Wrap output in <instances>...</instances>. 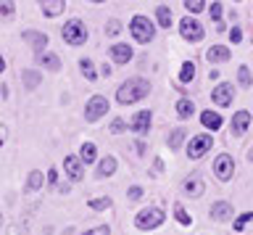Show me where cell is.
Masks as SVG:
<instances>
[{"label": "cell", "mask_w": 253, "mask_h": 235, "mask_svg": "<svg viewBox=\"0 0 253 235\" xmlns=\"http://www.w3.org/2000/svg\"><path fill=\"white\" fill-rule=\"evenodd\" d=\"M153 90V85L145 77H126V80L116 88V103L119 106H134L140 100H145Z\"/></svg>", "instance_id": "6da1fadb"}, {"label": "cell", "mask_w": 253, "mask_h": 235, "mask_svg": "<svg viewBox=\"0 0 253 235\" xmlns=\"http://www.w3.org/2000/svg\"><path fill=\"white\" fill-rule=\"evenodd\" d=\"M129 35H132V40L137 43V45H150L156 40V21L153 19H148L145 13H134V16L129 19Z\"/></svg>", "instance_id": "7a4b0ae2"}, {"label": "cell", "mask_w": 253, "mask_h": 235, "mask_svg": "<svg viewBox=\"0 0 253 235\" xmlns=\"http://www.w3.org/2000/svg\"><path fill=\"white\" fill-rule=\"evenodd\" d=\"M61 37L66 45H71V48H79V45H84L90 40V29H87V24L82 19H69V21H63V27H61Z\"/></svg>", "instance_id": "3957f363"}, {"label": "cell", "mask_w": 253, "mask_h": 235, "mask_svg": "<svg viewBox=\"0 0 253 235\" xmlns=\"http://www.w3.org/2000/svg\"><path fill=\"white\" fill-rule=\"evenodd\" d=\"M164 222H166V214H164L161 206H145V209H140L137 214H134V227L142 230V233L156 230V227H161Z\"/></svg>", "instance_id": "277c9868"}, {"label": "cell", "mask_w": 253, "mask_h": 235, "mask_svg": "<svg viewBox=\"0 0 253 235\" xmlns=\"http://www.w3.org/2000/svg\"><path fill=\"white\" fill-rule=\"evenodd\" d=\"M177 29H179V37H182L185 43H190V45L203 43V37H206L203 24H201L195 16H190V13H185V16L177 21Z\"/></svg>", "instance_id": "5b68a950"}, {"label": "cell", "mask_w": 253, "mask_h": 235, "mask_svg": "<svg viewBox=\"0 0 253 235\" xmlns=\"http://www.w3.org/2000/svg\"><path fill=\"white\" fill-rule=\"evenodd\" d=\"M108 108H111L108 98L100 95V93H95V95H90V98H87V103H84V122H90V124L100 122L103 116L108 114Z\"/></svg>", "instance_id": "8992f818"}, {"label": "cell", "mask_w": 253, "mask_h": 235, "mask_svg": "<svg viewBox=\"0 0 253 235\" xmlns=\"http://www.w3.org/2000/svg\"><path fill=\"white\" fill-rule=\"evenodd\" d=\"M211 148H213V138L209 135V132H201V135L190 138V143H187V159H193V161L203 159Z\"/></svg>", "instance_id": "52a82bcc"}, {"label": "cell", "mask_w": 253, "mask_h": 235, "mask_svg": "<svg viewBox=\"0 0 253 235\" xmlns=\"http://www.w3.org/2000/svg\"><path fill=\"white\" fill-rule=\"evenodd\" d=\"M150 124H153V111H150V108H140V111H134V116L129 119L126 127H129L137 138H145L150 132Z\"/></svg>", "instance_id": "ba28073f"}, {"label": "cell", "mask_w": 253, "mask_h": 235, "mask_svg": "<svg viewBox=\"0 0 253 235\" xmlns=\"http://www.w3.org/2000/svg\"><path fill=\"white\" fill-rule=\"evenodd\" d=\"M213 175H216L219 183H229L235 175V159L232 153H219L216 159H213Z\"/></svg>", "instance_id": "9c48e42d"}, {"label": "cell", "mask_w": 253, "mask_h": 235, "mask_svg": "<svg viewBox=\"0 0 253 235\" xmlns=\"http://www.w3.org/2000/svg\"><path fill=\"white\" fill-rule=\"evenodd\" d=\"M21 40L35 50V56L42 53V50H47V45H50V37H47V32H42V29H24Z\"/></svg>", "instance_id": "30bf717a"}, {"label": "cell", "mask_w": 253, "mask_h": 235, "mask_svg": "<svg viewBox=\"0 0 253 235\" xmlns=\"http://www.w3.org/2000/svg\"><path fill=\"white\" fill-rule=\"evenodd\" d=\"M232 100H235V88H232V82H219L216 88L211 90V103H213V106L227 108V106H232Z\"/></svg>", "instance_id": "8fae6325"}, {"label": "cell", "mask_w": 253, "mask_h": 235, "mask_svg": "<svg viewBox=\"0 0 253 235\" xmlns=\"http://www.w3.org/2000/svg\"><path fill=\"white\" fill-rule=\"evenodd\" d=\"M108 56L116 66H126L134 58V48L129 43H114V45H108Z\"/></svg>", "instance_id": "7c38bea8"}, {"label": "cell", "mask_w": 253, "mask_h": 235, "mask_svg": "<svg viewBox=\"0 0 253 235\" xmlns=\"http://www.w3.org/2000/svg\"><path fill=\"white\" fill-rule=\"evenodd\" d=\"M63 172H66L69 183H82L84 180V164L79 161V156H74V153L63 156Z\"/></svg>", "instance_id": "4fadbf2b"}, {"label": "cell", "mask_w": 253, "mask_h": 235, "mask_svg": "<svg viewBox=\"0 0 253 235\" xmlns=\"http://www.w3.org/2000/svg\"><path fill=\"white\" fill-rule=\"evenodd\" d=\"M251 122H253V114L248 111V108H240V111H235V114H232V122H229V127H232V135H235V138H243L245 132H248Z\"/></svg>", "instance_id": "5bb4252c"}, {"label": "cell", "mask_w": 253, "mask_h": 235, "mask_svg": "<svg viewBox=\"0 0 253 235\" xmlns=\"http://www.w3.org/2000/svg\"><path fill=\"white\" fill-rule=\"evenodd\" d=\"M35 61H37V66H42L45 69V72H61V56H58V53H53V50H42V53H37V56H35Z\"/></svg>", "instance_id": "9a60e30c"}, {"label": "cell", "mask_w": 253, "mask_h": 235, "mask_svg": "<svg viewBox=\"0 0 253 235\" xmlns=\"http://www.w3.org/2000/svg\"><path fill=\"white\" fill-rule=\"evenodd\" d=\"M182 190H185V195H190V198H201V195L206 193V183L201 175H190L182 180Z\"/></svg>", "instance_id": "2e32d148"}, {"label": "cell", "mask_w": 253, "mask_h": 235, "mask_svg": "<svg viewBox=\"0 0 253 235\" xmlns=\"http://www.w3.org/2000/svg\"><path fill=\"white\" fill-rule=\"evenodd\" d=\"M229 58H232V50H229V45H211V48L206 50V61H209L211 66L227 64Z\"/></svg>", "instance_id": "e0dca14e"}, {"label": "cell", "mask_w": 253, "mask_h": 235, "mask_svg": "<svg viewBox=\"0 0 253 235\" xmlns=\"http://www.w3.org/2000/svg\"><path fill=\"white\" fill-rule=\"evenodd\" d=\"M40 11H42L45 19H58L63 11H66V0H37Z\"/></svg>", "instance_id": "ac0fdd59"}, {"label": "cell", "mask_w": 253, "mask_h": 235, "mask_svg": "<svg viewBox=\"0 0 253 235\" xmlns=\"http://www.w3.org/2000/svg\"><path fill=\"white\" fill-rule=\"evenodd\" d=\"M21 85L27 90H37L40 85H42V69H35V66H27V69H21Z\"/></svg>", "instance_id": "d6986e66"}, {"label": "cell", "mask_w": 253, "mask_h": 235, "mask_svg": "<svg viewBox=\"0 0 253 235\" xmlns=\"http://www.w3.org/2000/svg\"><path fill=\"white\" fill-rule=\"evenodd\" d=\"M116 159L114 156H103V159L95 161V177L98 180H106V177H114L116 175Z\"/></svg>", "instance_id": "ffe728a7"}, {"label": "cell", "mask_w": 253, "mask_h": 235, "mask_svg": "<svg viewBox=\"0 0 253 235\" xmlns=\"http://www.w3.org/2000/svg\"><path fill=\"white\" fill-rule=\"evenodd\" d=\"M209 214H211L213 222H229V219L235 217V209H232V203H229V201H216L211 206Z\"/></svg>", "instance_id": "44dd1931"}, {"label": "cell", "mask_w": 253, "mask_h": 235, "mask_svg": "<svg viewBox=\"0 0 253 235\" xmlns=\"http://www.w3.org/2000/svg\"><path fill=\"white\" fill-rule=\"evenodd\" d=\"M42 185H45V175L40 169H32L27 175V183H24V193H37L42 190Z\"/></svg>", "instance_id": "7402d4cb"}, {"label": "cell", "mask_w": 253, "mask_h": 235, "mask_svg": "<svg viewBox=\"0 0 253 235\" xmlns=\"http://www.w3.org/2000/svg\"><path fill=\"white\" fill-rule=\"evenodd\" d=\"M201 124L206 130H221V124H224V119H221L219 111H211V108H206V111H201Z\"/></svg>", "instance_id": "603a6c76"}, {"label": "cell", "mask_w": 253, "mask_h": 235, "mask_svg": "<svg viewBox=\"0 0 253 235\" xmlns=\"http://www.w3.org/2000/svg\"><path fill=\"white\" fill-rule=\"evenodd\" d=\"M79 161H82L84 167H87V164H95V161H98V145L90 143V140H84V143L79 145Z\"/></svg>", "instance_id": "cb8c5ba5"}, {"label": "cell", "mask_w": 253, "mask_h": 235, "mask_svg": "<svg viewBox=\"0 0 253 235\" xmlns=\"http://www.w3.org/2000/svg\"><path fill=\"white\" fill-rule=\"evenodd\" d=\"M156 27H161V29H169V27H174V13H171V8L169 5H158L156 8Z\"/></svg>", "instance_id": "d4e9b609"}, {"label": "cell", "mask_w": 253, "mask_h": 235, "mask_svg": "<svg viewBox=\"0 0 253 235\" xmlns=\"http://www.w3.org/2000/svg\"><path fill=\"white\" fill-rule=\"evenodd\" d=\"M185 140H187V130L177 127V130H171L169 135H166V145H169V151H179Z\"/></svg>", "instance_id": "484cf974"}, {"label": "cell", "mask_w": 253, "mask_h": 235, "mask_svg": "<svg viewBox=\"0 0 253 235\" xmlns=\"http://www.w3.org/2000/svg\"><path fill=\"white\" fill-rule=\"evenodd\" d=\"M195 72H198V69H195V61L193 58L182 61V69H179V77H177L179 85H190V82L195 80Z\"/></svg>", "instance_id": "4316f807"}, {"label": "cell", "mask_w": 253, "mask_h": 235, "mask_svg": "<svg viewBox=\"0 0 253 235\" xmlns=\"http://www.w3.org/2000/svg\"><path fill=\"white\" fill-rule=\"evenodd\" d=\"M79 72H82V77H84L87 82H95V80H98V69H95V61L87 58V56L79 58Z\"/></svg>", "instance_id": "83f0119b"}, {"label": "cell", "mask_w": 253, "mask_h": 235, "mask_svg": "<svg viewBox=\"0 0 253 235\" xmlns=\"http://www.w3.org/2000/svg\"><path fill=\"white\" fill-rule=\"evenodd\" d=\"M174 108H177V116H179V119H190V116L195 114V103H193L187 95H182L177 103H174Z\"/></svg>", "instance_id": "f1b7e54d"}, {"label": "cell", "mask_w": 253, "mask_h": 235, "mask_svg": "<svg viewBox=\"0 0 253 235\" xmlns=\"http://www.w3.org/2000/svg\"><path fill=\"white\" fill-rule=\"evenodd\" d=\"M171 211H174V219H177V222H179L182 227H190V225H193V217L187 214V209L182 206V203H174Z\"/></svg>", "instance_id": "f546056e"}, {"label": "cell", "mask_w": 253, "mask_h": 235, "mask_svg": "<svg viewBox=\"0 0 253 235\" xmlns=\"http://www.w3.org/2000/svg\"><path fill=\"white\" fill-rule=\"evenodd\" d=\"M16 16V0H0V21H11Z\"/></svg>", "instance_id": "4dcf8cb0"}, {"label": "cell", "mask_w": 253, "mask_h": 235, "mask_svg": "<svg viewBox=\"0 0 253 235\" xmlns=\"http://www.w3.org/2000/svg\"><path fill=\"white\" fill-rule=\"evenodd\" d=\"M251 222H253V211H243V214H237V217H235L232 230H235V233H243Z\"/></svg>", "instance_id": "1f68e13d"}, {"label": "cell", "mask_w": 253, "mask_h": 235, "mask_svg": "<svg viewBox=\"0 0 253 235\" xmlns=\"http://www.w3.org/2000/svg\"><path fill=\"white\" fill-rule=\"evenodd\" d=\"M87 206H90L92 211H108L111 206H114V201H111L108 195H100V198H90V201H87Z\"/></svg>", "instance_id": "d6a6232c"}, {"label": "cell", "mask_w": 253, "mask_h": 235, "mask_svg": "<svg viewBox=\"0 0 253 235\" xmlns=\"http://www.w3.org/2000/svg\"><path fill=\"white\" fill-rule=\"evenodd\" d=\"M237 85L240 88H251L253 85V74H251V66H237Z\"/></svg>", "instance_id": "836d02e7"}, {"label": "cell", "mask_w": 253, "mask_h": 235, "mask_svg": "<svg viewBox=\"0 0 253 235\" xmlns=\"http://www.w3.org/2000/svg\"><path fill=\"white\" fill-rule=\"evenodd\" d=\"M103 32H106V37H119V35L124 32V24L119 19H108L106 27H103Z\"/></svg>", "instance_id": "e575fe53"}, {"label": "cell", "mask_w": 253, "mask_h": 235, "mask_svg": "<svg viewBox=\"0 0 253 235\" xmlns=\"http://www.w3.org/2000/svg\"><path fill=\"white\" fill-rule=\"evenodd\" d=\"M185 11L190 13V16H195V13H203L206 11V0H185Z\"/></svg>", "instance_id": "d590c367"}, {"label": "cell", "mask_w": 253, "mask_h": 235, "mask_svg": "<svg viewBox=\"0 0 253 235\" xmlns=\"http://www.w3.org/2000/svg\"><path fill=\"white\" fill-rule=\"evenodd\" d=\"M206 11H209V16H211V21H213V24H219V21H221V13H224V5L213 0V3H211Z\"/></svg>", "instance_id": "8d00e7d4"}, {"label": "cell", "mask_w": 253, "mask_h": 235, "mask_svg": "<svg viewBox=\"0 0 253 235\" xmlns=\"http://www.w3.org/2000/svg\"><path fill=\"white\" fill-rule=\"evenodd\" d=\"M111 135H122V132H126V130H129V127H126V122L122 119V116H116V119L114 122H111Z\"/></svg>", "instance_id": "74e56055"}, {"label": "cell", "mask_w": 253, "mask_h": 235, "mask_svg": "<svg viewBox=\"0 0 253 235\" xmlns=\"http://www.w3.org/2000/svg\"><path fill=\"white\" fill-rule=\"evenodd\" d=\"M82 235H111V227H108V225H98V227H90V230H84Z\"/></svg>", "instance_id": "f35d334b"}, {"label": "cell", "mask_w": 253, "mask_h": 235, "mask_svg": "<svg viewBox=\"0 0 253 235\" xmlns=\"http://www.w3.org/2000/svg\"><path fill=\"white\" fill-rule=\"evenodd\" d=\"M240 40H243V29L240 27H232V29H229V43L240 45Z\"/></svg>", "instance_id": "ab89813d"}, {"label": "cell", "mask_w": 253, "mask_h": 235, "mask_svg": "<svg viewBox=\"0 0 253 235\" xmlns=\"http://www.w3.org/2000/svg\"><path fill=\"white\" fill-rule=\"evenodd\" d=\"M142 193H145V190H142L140 185H132L129 190H126V195H129V201H140V198H142Z\"/></svg>", "instance_id": "60d3db41"}, {"label": "cell", "mask_w": 253, "mask_h": 235, "mask_svg": "<svg viewBox=\"0 0 253 235\" xmlns=\"http://www.w3.org/2000/svg\"><path fill=\"white\" fill-rule=\"evenodd\" d=\"M47 183H50V185H58V169H55V167H50V169H47Z\"/></svg>", "instance_id": "b9f144b4"}, {"label": "cell", "mask_w": 253, "mask_h": 235, "mask_svg": "<svg viewBox=\"0 0 253 235\" xmlns=\"http://www.w3.org/2000/svg\"><path fill=\"white\" fill-rule=\"evenodd\" d=\"M145 140H142V138H137V140H134V151H137V156H145Z\"/></svg>", "instance_id": "7bdbcfd3"}, {"label": "cell", "mask_w": 253, "mask_h": 235, "mask_svg": "<svg viewBox=\"0 0 253 235\" xmlns=\"http://www.w3.org/2000/svg\"><path fill=\"white\" fill-rule=\"evenodd\" d=\"M98 74H100V77H106V80H108V77H111V74H114V66H111V64H103Z\"/></svg>", "instance_id": "ee69618b"}, {"label": "cell", "mask_w": 253, "mask_h": 235, "mask_svg": "<svg viewBox=\"0 0 253 235\" xmlns=\"http://www.w3.org/2000/svg\"><path fill=\"white\" fill-rule=\"evenodd\" d=\"M69 190H71L69 183H58V185H55V193H69Z\"/></svg>", "instance_id": "f6af8a7d"}, {"label": "cell", "mask_w": 253, "mask_h": 235, "mask_svg": "<svg viewBox=\"0 0 253 235\" xmlns=\"http://www.w3.org/2000/svg\"><path fill=\"white\" fill-rule=\"evenodd\" d=\"M153 169H156V172H153V177H158V175H161V169H164V161H161V159H156Z\"/></svg>", "instance_id": "bcb514c9"}, {"label": "cell", "mask_w": 253, "mask_h": 235, "mask_svg": "<svg viewBox=\"0 0 253 235\" xmlns=\"http://www.w3.org/2000/svg\"><path fill=\"white\" fill-rule=\"evenodd\" d=\"M3 72H5V56L0 53V74H3Z\"/></svg>", "instance_id": "7dc6e473"}, {"label": "cell", "mask_w": 253, "mask_h": 235, "mask_svg": "<svg viewBox=\"0 0 253 235\" xmlns=\"http://www.w3.org/2000/svg\"><path fill=\"white\" fill-rule=\"evenodd\" d=\"M90 3H98L100 5V3H108V0H90Z\"/></svg>", "instance_id": "c3c4849f"}, {"label": "cell", "mask_w": 253, "mask_h": 235, "mask_svg": "<svg viewBox=\"0 0 253 235\" xmlns=\"http://www.w3.org/2000/svg\"><path fill=\"white\" fill-rule=\"evenodd\" d=\"M248 161H253V148H251V151H248Z\"/></svg>", "instance_id": "681fc988"}, {"label": "cell", "mask_w": 253, "mask_h": 235, "mask_svg": "<svg viewBox=\"0 0 253 235\" xmlns=\"http://www.w3.org/2000/svg\"><path fill=\"white\" fill-rule=\"evenodd\" d=\"M3 143H5V138H3V135H0V148H3Z\"/></svg>", "instance_id": "f907efd6"}, {"label": "cell", "mask_w": 253, "mask_h": 235, "mask_svg": "<svg viewBox=\"0 0 253 235\" xmlns=\"http://www.w3.org/2000/svg\"><path fill=\"white\" fill-rule=\"evenodd\" d=\"M0 227H3V214H0Z\"/></svg>", "instance_id": "816d5d0a"}, {"label": "cell", "mask_w": 253, "mask_h": 235, "mask_svg": "<svg viewBox=\"0 0 253 235\" xmlns=\"http://www.w3.org/2000/svg\"><path fill=\"white\" fill-rule=\"evenodd\" d=\"M235 3H240V0H235Z\"/></svg>", "instance_id": "f5cc1de1"}]
</instances>
